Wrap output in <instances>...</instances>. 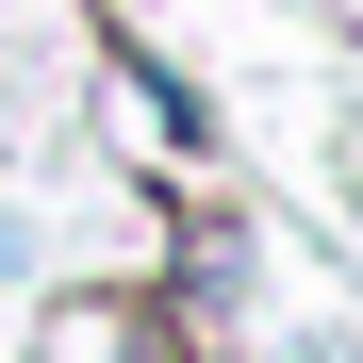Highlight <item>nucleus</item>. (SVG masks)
Instances as JSON below:
<instances>
[{
  "mask_svg": "<svg viewBox=\"0 0 363 363\" xmlns=\"http://www.w3.org/2000/svg\"><path fill=\"white\" fill-rule=\"evenodd\" d=\"M133 347H149V330L116 314V297H67V314L33 330V363H133Z\"/></svg>",
  "mask_w": 363,
  "mask_h": 363,
  "instance_id": "f257e3e1",
  "label": "nucleus"
}]
</instances>
